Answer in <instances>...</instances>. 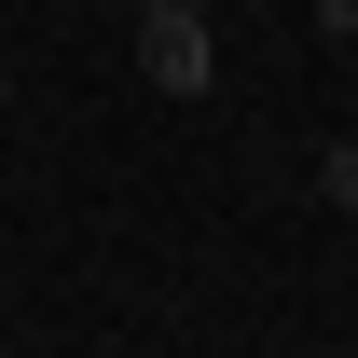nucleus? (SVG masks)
<instances>
[{
    "label": "nucleus",
    "mask_w": 358,
    "mask_h": 358,
    "mask_svg": "<svg viewBox=\"0 0 358 358\" xmlns=\"http://www.w3.org/2000/svg\"><path fill=\"white\" fill-rule=\"evenodd\" d=\"M138 69H152V96H207V83H221V42H207V14H179V0H138Z\"/></svg>",
    "instance_id": "obj_1"
},
{
    "label": "nucleus",
    "mask_w": 358,
    "mask_h": 358,
    "mask_svg": "<svg viewBox=\"0 0 358 358\" xmlns=\"http://www.w3.org/2000/svg\"><path fill=\"white\" fill-rule=\"evenodd\" d=\"M317 193H331V207L358 221V138H331V166H317Z\"/></svg>",
    "instance_id": "obj_2"
},
{
    "label": "nucleus",
    "mask_w": 358,
    "mask_h": 358,
    "mask_svg": "<svg viewBox=\"0 0 358 358\" xmlns=\"http://www.w3.org/2000/svg\"><path fill=\"white\" fill-rule=\"evenodd\" d=\"M317 28H331V42H358V0H317Z\"/></svg>",
    "instance_id": "obj_3"
},
{
    "label": "nucleus",
    "mask_w": 358,
    "mask_h": 358,
    "mask_svg": "<svg viewBox=\"0 0 358 358\" xmlns=\"http://www.w3.org/2000/svg\"><path fill=\"white\" fill-rule=\"evenodd\" d=\"M179 14H221V0H179Z\"/></svg>",
    "instance_id": "obj_4"
},
{
    "label": "nucleus",
    "mask_w": 358,
    "mask_h": 358,
    "mask_svg": "<svg viewBox=\"0 0 358 358\" xmlns=\"http://www.w3.org/2000/svg\"><path fill=\"white\" fill-rule=\"evenodd\" d=\"M0 96H14V69H0Z\"/></svg>",
    "instance_id": "obj_5"
}]
</instances>
